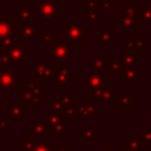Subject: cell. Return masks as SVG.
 Segmentation results:
<instances>
[{"instance_id": "40", "label": "cell", "mask_w": 151, "mask_h": 151, "mask_svg": "<svg viewBox=\"0 0 151 151\" xmlns=\"http://www.w3.org/2000/svg\"><path fill=\"white\" fill-rule=\"evenodd\" d=\"M125 47H126V50L136 51V44H134V39H126V40H125ZM136 52H137V51H136Z\"/></svg>"}, {"instance_id": "27", "label": "cell", "mask_w": 151, "mask_h": 151, "mask_svg": "<svg viewBox=\"0 0 151 151\" xmlns=\"http://www.w3.org/2000/svg\"><path fill=\"white\" fill-rule=\"evenodd\" d=\"M87 66H90L94 71H104V68L107 66V61L103 57H94L87 61Z\"/></svg>"}, {"instance_id": "28", "label": "cell", "mask_w": 151, "mask_h": 151, "mask_svg": "<svg viewBox=\"0 0 151 151\" xmlns=\"http://www.w3.org/2000/svg\"><path fill=\"white\" fill-rule=\"evenodd\" d=\"M81 18H84L91 22H98L99 21V11H98L97 6L87 7V11L81 13Z\"/></svg>"}, {"instance_id": "43", "label": "cell", "mask_w": 151, "mask_h": 151, "mask_svg": "<svg viewBox=\"0 0 151 151\" xmlns=\"http://www.w3.org/2000/svg\"><path fill=\"white\" fill-rule=\"evenodd\" d=\"M98 151H116V149H114L113 146H110V147H107V146H101V147L98 149Z\"/></svg>"}, {"instance_id": "31", "label": "cell", "mask_w": 151, "mask_h": 151, "mask_svg": "<svg viewBox=\"0 0 151 151\" xmlns=\"http://www.w3.org/2000/svg\"><path fill=\"white\" fill-rule=\"evenodd\" d=\"M54 150H55V147L51 146L50 143L39 140V142H34V145L31 151H54Z\"/></svg>"}, {"instance_id": "8", "label": "cell", "mask_w": 151, "mask_h": 151, "mask_svg": "<svg viewBox=\"0 0 151 151\" xmlns=\"http://www.w3.org/2000/svg\"><path fill=\"white\" fill-rule=\"evenodd\" d=\"M50 60L51 61H71L72 60V50L71 45L67 44L65 40H55L52 45V50L50 52Z\"/></svg>"}, {"instance_id": "38", "label": "cell", "mask_w": 151, "mask_h": 151, "mask_svg": "<svg viewBox=\"0 0 151 151\" xmlns=\"http://www.w3.org/2000/svg\"><path fill=\"white\" fill-rule=\"evenodd\" d=\"M6 67H13L11 64V60L8 59L7 54H0V71Z\"/></svg>"}, {"instance_id": "6", "label": "cell", "mask_w": 151, "mask_h": 151, "mask_svg": "<svg viewBox=\"0 0 151 151\" xmlns=\"http://www.w3.org/2000/svg\"><path fill=\"white\" fill-rule=\"evenodd\" d=\"M44 119H45L46 124L48 125L51 137H65L67 134L66 129H65L67 119L61 113L50 112L45 116Z\"/></svg>"}, {"instance_id": "46", "label": "cell", "mask_w": 151, "mask_h": 151, "mask_svg": "<svg viewBox=\"0 0 151 151\" xmlns=\"http://www.w3.org/2000/svg\"><path fill=\"white\" fill-rule=\"evenodd\" d=\"M113 1H114V2L117 4V2H125L126 0H113Z\"/></svg>"}, {"instance_id": "2", "label": "cell", "mask_w": 151, "mask_h": 151, "mask_svg": "<svg viewBox=\"0 0 151 151\" xmlns=\"http://www.w3.org/2000/svg\"><path fill=\"white\" fill-rule=\"evenodd\" d=\"M31 18L44 19L46 24L51 19L61 18V4L58 0H37L31 7Z\"/></svg>"}, {"instance_id": "17", "label": "cell", "mask_w": 151, "mask_h": 151, "mask_svg": "<svg viewBox=\"0 0 151 151\" xmlns=\"http://www.w3.org/2000/svg\"><path fill=\"white\" fill-rule=\"evenodd\" d=\"M119 61H120L123 67L136 65V61H137L136 51H131V50H126V48L122 50L119 52Z\"/></svg>"}, {"instance_id": "32", "label": "cell", "mask_w": 151, "mask_h": 151, "mask_svg": "<svg viewBox=\"0 0 151 151\" xmlns=\"http://www.w3.org/2000/svg\"><path fill=\"white\" fill-rule=\"evenodd\" d=\"M142 145L145 147H151V125L146 126V130L142 132Z\"/></svg>"}, {"instance_id": "1", "label": "cell", "mask_w": 151, "mask_h": 151, "mask_svg": "<svg viewBox=\"0 0 151 151\" xmlns=\"http://www.w3.org/2000/svg\"><path fill=\"white\" fill-rule=\"evenodd\" d=\"M46 101V91L41 87L34 77H29L27 81L18 88V103L21 105H44Z\"/></svg>"}, {"instance_id": "20", "label": "cell", "mask_w": 151, "mask_h": 151, "mask_svg": "<svg viewBox=\"0 0 151 151\" xmlns=\"http://www.w3.org/2000/svg\"><path fill=\"white\" fill-rule=\"evenodd\" d=\"M93 117L86 104H76V120H92Z\"/></svg>"}, {"instance_id": "10", "label": "cell", "mask_w": 151, "mask_h": 151, "mask_svg": "<svg viewBox=\"0 0 151 151\" xmlns=\"http://www.w3.org/2000/svg\"><path fill=\"white\" fill-rule=\"evenodd\" d=\"M57 66V77H55V87L57 88H66L68 84L72 83L71 78V72L72 67L71 66H64L61 65V61H55Z\"/></svg>"}, {"instance_id": "21", "label": "cell", "mask_w": 151, "mask_h": 151, "mask_svg": "<svg viewBox=\"0 0 151 151\" xmlns=\"http://www.w3.org/2000/svg\"><path fill=\"white\" fill-rule=\"evenodd\" d=\"M125 147L131 151H142V138L140 136H126L125 137Z\"/></svg>"}, {"instance_id": "13", "label": "cell", "mask_w": 151, "mask_h": 151, "mask_svg": "<svg viewBox=\"0 0 151 151\" xmlns=\"http://www.w3.org/2000/svg\"><path fill=\"white\" fill-rule=\"evenodd\" d=\"M25 116L24 105L17 104H7V123L9 126L13 125L14 120H21Z\"/></svg>"}, {"instance_id": "11", "label": "cell", "mask_w": 151, "mask_h": 151, "mask_svg": "<svg viewBox=\"0 0 151 151\" xmlns=\"http://www.w3.org/2000/svg\"><path fill=\"white\" fill-rule=\"evenodd\" d=\"M142 71L143 67L136 65L122 67V70L119 71V81L122 84H125L127 81H136L142 77Z\"/></svg>"}, {"instance_id": "33", "label": "cell", "mask_w": 151, "mask_h": 151, "mask_svg": "<svg viewBox=\"0 0 151 151\" xmlns=\"http://www.w3.org/2000/svg\"><path fill=\"white\" fill-rule=\"evenodd\" d=\"M134 44H136V51H146L147 50V40L144 39L140 33L136 34Z\"/></svg>"}, {"instance_id": "29", "label": "cell", "mask_w": 151, "mask_h": 151, "mask_svg": "<svg viewBox=\"0 0 151 151\" xmlns=\"http://www.w3.org/2000/svg\"><path fill=\"white\" fill-rule=\"evenodd\" d=\"M117 105H119L120 110H130L132 106L131 103V93H123L117 98Z\"/></svg>"}, {"instance_id": "4", "label": "cell", "mask_w": 151, "mask_h": 151, "mask_svg": "<svg viewBox=\"0 0 151 151\" xmlns=\"http://www.w3.org/2000/svg\"><path fill=\"white\" fill-rule=\"evenodd\" d=\"M33 76L40 84L54 83L57 77V66L51 64V60H35L33 63Z\"/></svg>"}, {"instance_id": "16", "label": "cell", "mask_w": 151, "mask_h": 151, "mask_svg": "<svg viewBox=\"0 0 151 151\" xmlns=\"http://www.w3.org/2000/svg\"><path fill=\"white\" fill-rule=\"evenodd\" d=\"M40 33V29L32 25V24H26L22 26H18V40H28L33 39L35 35Z\"/></svg>"}, {"instance_id": "22", "label": "cell", "mask_w": 151, "mask_h": 151, "mask_svg": "<svg viewBox=\"0 0 151 151\" xmlns=\"http://www.w3.org/2000/svg\"><path fill=\"white\" fill-rule=\"evenodd\" d=\"M98 134H99V131L94 130L92 125L85 124V125L81 126V140L84 143H87L90 140H93Z\"/></svg>"}, {"instance_id": "48", "label": "cell", "mask_w": 151, "mask_h": 151, "mask_svg": "<svg viewBox=\"0 0 151 151\" xmlns=\"http://www.w3.org/2000/svg\"><path fill=\"white\" fill-rule=\"evenodd\" d=\"M140 1H142V0H136V2H140Z\"/></svg>"}, {"instance_id": "44", "label": "cell", "mask_w": 151, "mask_h": 151, "mask_svg": "<svg viewBox=\"0 0 151 151\" xmlns=\"http://www.w3.org/2000/svg\"><path fill=\"white\" fill-rule=\"evenodd\" d=\"M54 151H72L71 146H66V147H55Z\"/></svg>"}, {"instance_id": "19", "label": "cell", "mask_w": 151, "mask_h": 151, "mask_svg": "<svg viewBox=\"0 0 151 151\" xmlns=\"http://www.w3.org/2000/svg\"><path fill=\"white\" fill-rule=\"evenodd\" d=\"M99 105H103V104H106L109 103L110 105H116L117 104V98H116V90L113 87H105L103 90V93L100 96V98L97 100Z\"/></svg>"}, {"instance_id": "23", "label": "cell", "mask_w": 151, "mask_h": 151, "mask_svg": "<svg viewBox=\"0 0 151 151\" xmlns=\"http://www.w3.org/2000/svg\"><path fill=\"white\" fill-rule=\"evenodd\" d=\"M39 45L40 46H45V45H53L57 40V35L54 33L51 32L50 28H46L44 33H39Z\"/></svg>"}, {"instance_id": "5", "label": "cell", "mask_w": 151, "mask_h": 151, "mask_svg": "<svg viewBox=\"0 0 151 151\" xmlns=\"http://www.w3.org/2000/svg\"><path fill=\"white\" fill-rule=\"evenodd\" d=\"M110 86V78L105 76L104 71H94L92 73H88L81 79V87L85 88L90 94L101 87H109Z\"/></svg>"}, {"instance_id": "35", "label": "cell", "mask_w": 151, "mask_h": 151, "mask_svg": "<svg viewBox=\"0 0 151 151\" xmlns=\"http://www.w3.org/2000/svg\"><path fill=\"white\" fill-rule=\"evenodd\" d=\"M34 136L32 134H27L22 137V147L25 151H31L33 145H34Z\"/></svg>"}, {"instance_id": "39", "label": "cell", "mask_w": 151, "mask_h": 151, "mask_svg": "<svg viewBox=\"0 0 151 151\" xmlns=\"http://www.w3.org/2000/svg\"><path fill=\"white\" fill-rule=\"evenodd\" d=\"M59 99L61 100V103H63L65 106L72 104V94H61Z\"/></svg>"}, {"instance_id": "7", "label": "cell", "mask_w": 151, "mask_h": 151, "mask_svg": "<svg viewBox=\"0 0 151 151\" xmlns=\"http://www.w3.org/2000/svg\"><path fill=\"white\" fill-rule=\"evenodd\" d=\"M19 85V73L13 67H6L0 71V90L2 93L9 94Z\"/></svg>"}, {"instance_id": "34", "label": "cell", "mask_w": 151, "mask_h": 151, "mask_svg": "<svg viewBox=\"0 0 151 151\" xmlns=\"http://www.w3.org/2000/svg\"><path fill=\"white\" fill-rule=\"evenodd\" d=\"M50 105H51V112L61 113V111L65 109V105L61 103V100L59 98H52V99H50Z\"/></svg>"}, {"instance_id": "30", "label": "cell", "mask_w": 151, "mask_h": 151, "mask_svg": "<svg viewBox=\"0 0 151 151\" xmlns=\"http://www.w3.org/2000/svg\"><path fill=\"white\" fill-rule=\"evenodd\" d=\"M113 7H116V2L113 0H103L97 4V8L99 13H107Z\"/></svg>"}, {"instance_id": "26", "label": "cell", "mask_w": 151, "mask_h": 151, "mask_svg": "<svg viewBox=\"0 0 151 151\" xmlns=\"http://www.w3.org/2000/svg\"><path fill=\"white\" fill-rule=\"evenodd\" d=\"M17 44H19V40L14 39V38H2V39H0V54H7L8 51Z\"/></svg>"}, {"instance_id": "15", "label": "cell", "mask_w": 151, "mask_h": 151, "mask_svg": "<svg viewBox=\"0 0 151 151\" xmlns=\"http://www.w3.org/2000/svg\"><path fill=\"white\" fill-rule=\"evenodd\" d=\"M98 45H116V29L114 28H99L98 29Z\"/></svg>"}, {"instance_id": "42", "label": "cell", "mask_w": 151, "mask_h": 151, "mask_svg": "<svg viewBox=\"0 0 151 151\" xmlns=\"http://www.w3.org/2000/svg\"><path fill=\"white\" fill-rule=\"evenodd\" d=\"M8 127H9V125H8L7 120H5V119H1V120H0V132H1V131H5V130H7Z\"/></svg>"}, {"instance_id": "12", "label": "cell", "mask_w": 151, "mask_h": 151, "mask_svg": "<svg viewBox=\"0 0 151 151\" xmlns=\"http://www.w3.org/2000/svg\"><path fill=\"white\" fill-rule=\"evenodd\" d=\"M137 26V18L126 11L125 7L119 8V28L120 29H134Z\"/></svg>"}, {"instance_id": "41", "label": "cell", "mask_w": 151, "mask_h": 151, "mask_svg": "<svg viewBox=\"0 0 151 151\" xmlns=\"http://www.w3.org/2000/svg\"><path fill=\"white\" fill-rule=\"evenodd\" d=\"M99 2V0H86L81 2V7L83 8H87V7H92V6H97V4Z\"/></svg>"}, {"instance_id": "24", "label": "cell", "mask_w": 151, "mask_h": 151, "mask_svg": "<svg viewBox=\"0 0 151 151\" xmlns=\"http://www.w3.org/2000/svg\"><path fill=\"white\" fill-rule=\"evenodd\" d=\"M136 18L140 19L143 24L151 22V7H139L136 8Z\"/></svg>"}, {"instance_id": "47", "label": "cell", "mask_w": 151, "mask_h": 151, "mask_svg": "<svg viewBox=\"0 0 151 151\" xmlns=\"http://www.w3.org/2000/svg\"><path fill=\"white\" fill-rule=\"evenodd\" d=\"M8 0H0V2H7Z\"/></svg>"}, {"instance_id": "45", "label": "cell", "mask_w": 151, "mask_h": 151, "mask_svg": "<svg viewBox=\"0 0 151 151\" xmlns=\"http://www.w3.org/2000/svg\"><path fill=\"white\" fill-rule=\"evenodd\" d=\"M118 151H131V150H129L127 147H125V146H122V147H119V150Z\"/></svg>"}, {"instance_id": "37", "label": "cell", "mask_w": 151, "mask_h": 151, "mask_svg": "<svg viewBox=\"0 0 151 151\" xmlns=\"http://www.w3.org/2000/svg\"><path fill=\"white\" fill-rule=\"evenodd\" d=\"M86 105H87V107H88L90 112H91L93 116H97V114L99 113V110H98V105L94 103V99H93V98H92V99H87V103H86Z\"/></svg>"}, {"instance_id": "18", "label": "cell", "mask_w": 151, "mask_h": 151, "mask_svg": "<svg viewBox=\"0 0 151 151\" xmlns=\"http://www.w3.org/2000/svg\"><path fill=\"white\" fill-rule=\"evenodd\" d=\"M13 38V19L0 18V39Z\"/></svg>"}, {"instance_id": "25", "label": "cell", "mask_w": 151, "mask_h": 151, "mask_svg": "<svg viewBox=\"0 0 151 151\" xmlns=\"http://www.w3.org/2000/svg\"><path fill=\"white\" fill-rule=\"evenodd\" d=\"M31 19V7H19L18 8V26L28 24Z\"/></svg>"}, {"instance_id": "14", "label": "cell", "mask_w": 151, "mask_h": 151, "mask_svg": "<svg viewBox=\"0 0 151 151\" xmlns=\"http://www.w3.org/2000/svg\"><path fill=\"white\" fill-rule=\"evenodd\" d=\"M28 134L32 136H38V137H44V136H50V130L48 125L46 124L45 119H35L32 125L28 126Z\"/></svg>"}, {"instance_id": "3", "label": "cell", "mask_w": 151, "mask_h": 151, "mask_svg": "<svg viewBox=\"0 0 151 151\" xmlns=\"http://www.w3.org/2000/svg\"><path fill=\"white\" fill-rule=\"evenodd\" d=\"M60 37L71 46H81L83 42L88 39V29L77 22H72L60 29Z\"/></svg>"}, {"instance_id": "9", "label": "cell", "mask_w": 151, "mask_h": 151, "mask_svg": "<svg viewBox=\"0 0 151 151\" xmlns=\"http://www.w3.org/2000/svg\"><path fill=\"white\" fill-rule=\"evenodd\" d=\"M7 57L13 67H21L24 63L29 59V46L17 44L8 51Z\"/></svg>"}, {"instance_id": "36", "label": "cell", "mask_w": 151, "mask_h": 151, "mask_svg": "<svg viewBox=\"0 0 151 151\" xmlns=\"http://www.w3.org/2000/svg\"><path fill=\"white\" fill-rule=\"evenodd\" d=\"M106 67H109V70L111 72H119L123 66H122L119 60H110V61H107V66Z\"/></svg>"}]
</instances>
